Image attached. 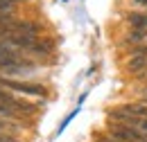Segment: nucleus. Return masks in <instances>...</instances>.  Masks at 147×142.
Wrapping results in <instances>:
<instances>
[{
    "label": "nucleus",
    "instance_id": "obj_1",
    "mask_svg": "<svg viewBox=\"0 0 147 142\" xmlns=\"http://www.w3.org/2000/svg\"><path fill=\"white\" fill-rule=\"evenodd\" d=\"M107 126H109L107 133H111L113 138H118V140H122V142H147V133L134 129V126L120 124V122H115V120H109Z\"/></svg>",
    "mask_w": 147,
    "mask_h": 142
},
{
    "label": "nucleus",
    "instance_id": "obj_2",
    "mask_svg": "<svg viewBox=\"0 0 147 142\" xmlns=\"http://www.w3.org/2000/svg\"><path fill=\"white\" fill-rule=\"evenodd\" d=\"M34 63L27 61V59H7V56H0V72L7 74V77H23V74H30L34 72Z\"/></svg>",
    "mask_w": 147,
    "mask_h": 142
},
{
    "label": "nucleus",
    "instance_id": "obj_3",
    "mask_svg": "<svg viewBox=\"0 0 147 142\" xmlns=\"http://www.w3.org/2000/svg\"><path fill=\"white\" fill-rule=\"evenodd\" d=\"M0 88L11 90V92H20V95H34V97H45V88L38 84H27V81H18V79H9V77H0Z\"/></svg>",
    "mask_w": 147,
    "mask_h": 142
},
{
    "label": "nucleus",
    "instance_id": "obj_4",
    "mask_svg": "<svg viewBox=\"0 0 147 142\" xmlns=\"http://www.w3.org/2000/svg\"><path fill=\"white\" fill-rule=\"evenodd\" d=\"M109 120H115V122H120V124L134 126V129H138V131L147 133V117L134 115V113L125 111L122 106H118V108H111V111H109Z\"/></svg>",
    "mask_w": 147,
    "mask_h": 142
},
{
    "label": "nucleus",
    "instance_id": "obj_5",
    "mask_svg": "<svg viewBox=\"0 0 147 142\" xmlns=\"http://www.w3.org/2000/svg\"><path fill=\"white\" fill-rule=\"evenodd\" d=\"M0 56H7V59H25V54L20 48L7 43V41H0Z\"/></svg>",
    "mask_w": 147,
    "mask_h": 142
},
{
    "label": "nucleus",
    "instance_id": "obj_6",
    "mask_svg": "<svg viewBox=\"0 0 147 142\" xmlns=\"http://www.w3.org/2000/svg\"><path fill=\"white\" fill-rule=\"evenodd\" d=\"M129 25L136 29H147V14H129L127 16Z\"/></svg>",
    "mask_w": 147,
    "mask_h": 142
},
{
    "label": "nucleus",
    "instance_id": "obj_7",
    "mask_svg": "<svg viewBox=\"0 0 147 142\" xmlns=\"http://www.w3.org/2000/svg\"><path fill=\"white\" fill-rule=\"evenodd\" d=\"M0 117H5V120H11V122H16L20 117V113H16L11 106H7V104H2L0 102Z\"/></svg>",
    "mask_w": 147,
    "mask_h": 142
},
{
    "label": "nucleus",
    "instance_id": "obj_8",
    "mask_svg": "<svg viewBox=\"0 0 147 142\" xmlns=\"http://www.w3.org/2000/svg\"><path fill=\"white\" fill-rule=\"evenodd\" d=\"M125 111L134 113V115H140V117H147V104H125Z\"/></svg>",
    "mask_w": 147,
    "mask_h": 142
},
{
    "label": "nucleus",
    "instance_id": "obj_9",
    "mask_svg": "<svg viewBox=\"0 0 147 142\" xmlns=\"http://www.w3.org/2000/svg\"><path fill=\"white\" fill-rule=\"evenodd\" d=\"M95 142H122V140L113 138L111 133H100V135H95Z\"/></svg>",
    "mask_w": 147,
    "mask_h": 142
},
{
    "label": "nucleus",
    "instance_id": "obj_10",
    "mask_svg": "<svg viewBox=\"0 0 147 142\" xmlns=\"http://www.w3.org/2000/svg\"><path fill=\"white\" fill-rule=\"evenodd\" d=\"M18 0H0V11H9Z\"/></svg>",
    "mask_w": 147,
    "mask_h": 142
},
{
    "label": "nucleus",
    "instance_id": "obj_11",
    "mask_svg": "<svg viewBox=\"0 0 147 142\" xmlns=\"http://www.w3.org/2000/svg\"><path fill=\"white\" fill-rule=\"evenodd\" d=\"M11 120H5V117H0V133H7L9 129H14V124H9Z\"/></svg>",
    "mask_w": 147,
    "mask_h": 142
},
{
    "label": "nucleus",
    "instance_id": "obj_12",
    "mask_svg": "<svg viewBox=\"0 0 147 142\" xmlns=\"http://www.w3.org/2000/svg\"><path fill=\"white\" fill-rule=\"evenodd\" d=\"M0 142H18V140L11 138V135H7V133H0Z\"/></svg>",
    "mask_w": 147,
    "mask_h": 142
},
{
    "label": "nucleus",
    "instance_id": "obj_13",
    "mask_svg": "<svg viewBox=\"0 0 147 142\" xmlns=\"http://www.w3.org/2000/svg\"><path fill=\"white\" fill-rule=\"evenodd\" d=\"M134 5H136V7H140V9H145V11H147V0H134Z\"/></svg>",
    "mask_w": 147,
    "mask_h": 142
}]
</instances>
